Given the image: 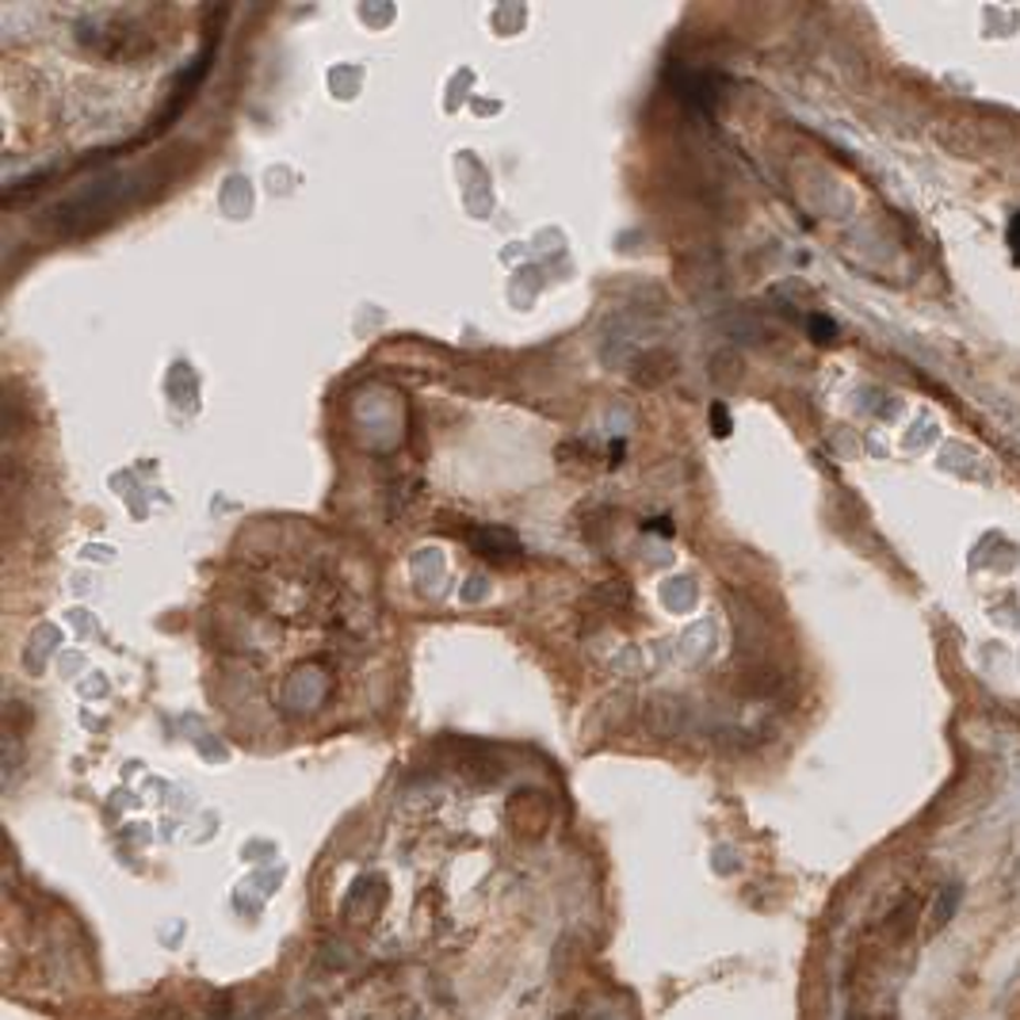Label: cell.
I'll list each match as a JSON object with an SVG mask.
<instances>
[{
    "label": "cell",
    "mask_w": 1020,
    "mask_h": 1020,
    "mask_svg": "<svg viewBox=\"0 0 1020 1020\" xmlns=\"http://www.w3.org/2000/svg\"><path fill=\"white\" fill-rule=\"evenodd\" d=\"M203 666L237 737L284 745L355 726L394 680L371 562L314 520L242 528L203 604Z\"/></svg>",
    "instance_id": "6da1fadb"
},
{
    "label": "cell",
    "mask_w": 1020,
    "mask_h": 1020,
    "mask_svg": "<svg viewBox=\"0 0 1020 1020\" xmlns=\"http://www.w3.org/2000/svg\"><path fill=\"white\" fill-rule=\"evenodd\" d=\"M959 902H964V886H959V883H944L941 891L933 894V906H928V914H925V928H928V933H941V928L948 925L952 917H956Z\"/></svg>",
    "instance_id": "7a4b0ae2"
},
{
    "label": "cell",
    "mask_w": 1020,
    "mask_h": 1020,
    "mask_svg": "<svg viewBox=\"0 0 1020 1020\" xmlns=\"http://www.w3.org/2000/svg\"><path fill=\"white\" fill-rule=\"evenodd\" d=\"M1013 248H1017V256H1020V219L1013 222Z\"/></svg>",
    "instance_id": "3957f363"
}]
</instances>
